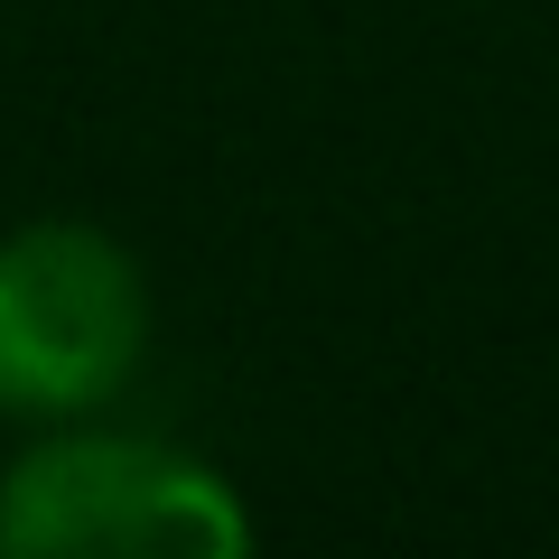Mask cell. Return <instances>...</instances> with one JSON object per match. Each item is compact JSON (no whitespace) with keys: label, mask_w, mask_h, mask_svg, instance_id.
I'll return each mask as SVG.
<instances>
[{"label":"cell","mask_w":559,"mask_h":559,"mask_svg":"<svg viewBox=\"0 0 559 559\" xmlns=\"http://www.w3.org/2000/svg\"><path fill=\"white\" fill-rule=\"evenodd\" d=\"M252 540V503L168 439L47 419L0 466V559H242Z\"/></svg>","instance_id":"6da1fadb"},{"label":"cell","mask_w":559,"mask_h":559,"mask_svg":"<svg viewBox=\"0 0 559 559\" xmlns=\"http://www.w3.org/2000/svg\"><path fill=\"white\" fill-rule=\"evenodd\" d=\"M150 355V280L103 224L0 234V419H94Z\"/></svg>","instance_id":"7a4b0ae2"}]
</instances>
